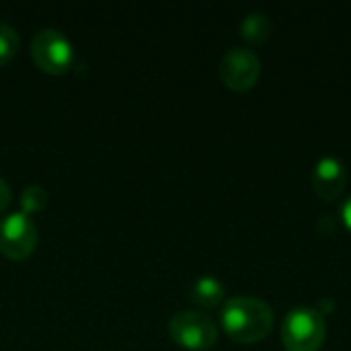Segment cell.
Segmentation results:
<instances>
[{
	"label": "cell",
	"mask_w": 351,
	"mask_h": 351,
	"mask_svg": "<svg viewBox=\"0 0 351 351\" xmlns=\"http://www.w3.org/2000/svg\"><path fill=\"white\" fill-rule=\"evenodd\" d=\"M325 317L313 306H298L290 311L282 325L286 351H319L325 343Z\"/></svg>",
	"instance_id": "7a4b0ae2"
},
{
	"label": "cell",
	"mask_w": 351,
	"mask_h": 351,
	"mask_svg": "<svg viewBox=\"0 0 351 351\" xmlns=\"http://www.w3.org/2000/svg\"><path fill=\"white\" fill-rule=\"evenodd\" d=\"M31 58L43 72L62 74L70 68L74 49H72L70 39L62 31H58L53 27H45L33 35Z\"/></svg>",
	"instance_id": "277c9868"
},
{
	"label": "cell",
	"mask_w": 351,
	"mask_h": 351,
	"mask_svg": "<svg viewBox=\"0 0 351 351\" xmlns=\"http://www.w3.org/2000/svg\"><path fill=\"white\" fill-rule=\"evenodd\" d=\"M341 220H343V226L351 232V195L341 206Z\"/></svg>",
	"instance_id": "4fadbf2b"
},
{
	"label": "cell",
	"mask_w": 351,
	"mask_h": 351,
	"mask_svg": "<svg viewBox=\"0 0 351 351\" xmlns=\"http://www.w3.org/2000/svg\"><path fill=\"white\" fill-rule=\"evenodd\" d=\"M189 296L202 308H216L224 302V286L214 276H202L191 284Z\"/></svg>",
	"instance_id": "ba28073f"
},
{
	"label": "cell",
	"mask_w": 351,
	"mask_h": 351,
	"mask_svg": "<svg viewBox=\"0 0 351 351\" xmlns=\"http://www.w3.org/2000/svg\"><path fill=\"white\" fill-rule=\"evenodd\" d=\"M220 323L226 335L239 343L263 341L274 327V311L267 302L253 296H234L224 302Z\"/></svg>",
	"instance_id": "6da1fadb"
},
{
	"label": "cell",
	"mask_w": 351,
	"mask_h": 351,
	"mask_svg": "<svg viewBox=\"0 0 351 351\" xmlns=\"http://www.w3.org/2000/svg\"><path fill=\"white\" fill-rule=\"evenodd\" d=\"M169 333L173 341L185 350H212L218 341L216 323L199 311H179L169 321Z\"/></svg>",
	"instance_id": "3957f363"
},
{
	"label": "cell",
	"mask_w": 351,
	"mask_h": 351,
	"mask_svg": "<svg viewBox=\"0 0 351 351\" xmlns=\"http://www.w3.org/2000/svg\"><path fill=\"white\" fill-rule=\"evenodd\" d=\"M16 49H19V35H16V31L10 25L0 23V66L6 64L8 60H12Z\"/></svg>",
	"instance_id": "8fae6325"
},
{
	"label": "cell",
	"mask_w": 351,
	"mask_h": 351,
	"mask_svg": "<svg viewBox=\"0 0 351 351\" xmlns=\"http://www.w3.org/2000/svg\"><path fill=\"white\" fill-rule=\"evenodd\" d=\"M47 204V193L39 187V185H29L23 193H21V212H25L27 216L37 214L45 208Z\"/></svg>",
	"instance_id": "30bf717a"
},
{
	"label": "cell",
	"mask_w": 351,
	"mask_h": 351,
	"mask_svg": "<svg viewBox=\"0 0 351 351\" xmlns=\"http://www.w3.org/2000/svg\"><path fill=\"white\" fill-rule=\"evenodd\" d=\"M261 74L259 56L247 47H232L220 60V78L232 90H249Z\"/></svg>",
	"instance_id": "8992f818"
},
{
	"label": "cell",
	"mask_w": 351,
	"mask_h": 351,
	"mask_svg": "<svg viewBox=\"0 0 351 351\" xmlns=\"http://www.w3.org/2000/svg\"><path fill=\"white\" fill-rule=\"evenodd\" d=\"M348 185L346 165L337 156H323L313 171V187L319 197L333 202L339 199Z\"/></svg>",
	"instance_id": "52a82bcc"
},
{
	"label": "cell",
	"mask_w": 351,
	"mask_h": 351,
	"mask_svg": "<svg viewBox=\"0 0 351 351\" xmlns=\"http://www.w3.org/2000/svg\"><path fill=\"white\" fill-rule=\"evenodd\" d=\"M271 21L263 12H249L241 21V35L249 43H263L271 35Z\"/></svg>",
	"instance_id": "9c48e42d"
},
{
	"label": "cell",
	"mask_w": 351,
	"mask_h": 351,
	"mask_svg": "<svg viewBox=\"0 0 351 351\" xmlns=\"http://www.w3.org/2000/svg\"><path fill=\"white\" fill-rule=\"evenodd\" d=\"M37 245V226L25 212H12L0 220V253L8 259H27Z\"/></svg>",
	"instance_id": "5b68a950"
},
{
	"label": "cell",
	"mask_w": 351,
	"mask_h": 351,
	"mask_svg": "<svg viewBox=\"0 0 351 351\" xmlns=\"http://www.w3.org/2000/svg\"><path fill=\"white\" fill-rule=\"evenodd\" d=\"M10 204V187L4 179H0V214L8 208Z\"/></svg>",
	"instance_id": "7c38bea8"
}]
</instances>
